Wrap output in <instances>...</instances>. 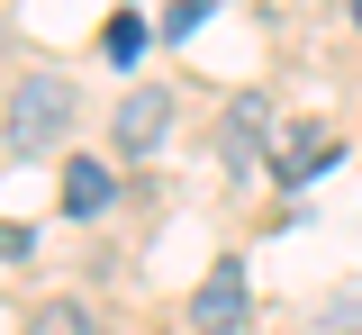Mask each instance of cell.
<instances>
[{
  "label": "cell",
  "instance_id": "obj_1",
  "mask_svg": "<svg viewBox=\"0 0 362 335\" xmlns=\"http://www.w3.org/2000/svg\"><path fill=\"white\" fill-rule=\"evenodd\" d=\"M64 127H73V82H64V73H28V82L9 91L0 145H9V154H45V145H64Z\"/></svg>",
  "mask_w": 362,
  "mask_h": 335
},
{
  "label": "cell",
  "instance_id": "obj_2",
  "mask_svg": "<svg viewBox=\"0 0 362 335\" xmlns=\"http://www.w3.org/2000/svg\"><path fill=\"white\" fill-rule=\"evenodd\" d=\"M163 127H173V91L136 82V91L118 100V118H109V145H118V154H154V145H163Z\"/></svg>",
  "mask_w": 362,
  "mask_h": 335
},
{
  "label": "cell",
  "instance_id": "obj_3",
  "mask_svg": "<svg viewBox=\"0 0 362 335\" xmlns=\"http://www.w3.org/2000/svg\"><path fill=\"white\" fill-rule=\"evenodd\" d=\"M190 327H199V335H235V327H245V272H235V263H218V272L199 281Z\"/></svg>",
  "mask_w": 362,
  "mask_h": 335
},
{
  "label": "cell",
  "instance_id": "obj_4",
  "mask_svg": "<svg viewBox=\"0 0 362 335\" xmlns=\"http://www.w3.org/2000/svg\"><path fill=\"white\" fill-rule=\"evenodd\" d=\"M326 163H335V136H326V118H308V127H290V145L272 154V172H281V182H317Z\"/></svg>",
  "mask_w": 362,
  "mask_h": 335
},
{
  "label": "cell",
  "instance_id": "obj_5",
  "mask_svg": "<svg viewBox=\"0 0 362 335\" xmlns=\"http://www.w3.org/2000/svg\"><path fill=\"white\" fill-rule=\"evenodd\" d=\"M109 208V163L100 154H73L64 163V218H100Z\"/></svg>",
  "mask_w": 362,
  "mask_h": 335
},
{
  "label": "cell",
  "instance_id": "obj_6",
  "mask_svg": "<svg viewBox=\"0 0 362 335\" xmlns=\"http://www.w3.org/2000/svg\"><path fill=\"white\" fill-rule=\"evenodd\" d=\"M263 136H272V109L263 100H235V109H226V163H254Z\"/></svg>",
  "mask_w": 362,
  "mask_h": 335
},
{
  "label": "cell",
  "instance_id": "obj_7",
  "mask_svg": "<svg viewBox=\"0 0 362 335\" xmlns=\"http://www.w3.org/2000/svg\"><path fill=\"white\" fill-rule=\"evenodd\" d=\"M37 335H109V327L90 317L82 299H45V308H37Z\"/></svg>",
  "mask_w": 362,
  "mask_h": 335
},
{
  "label": "cell",
  "instance_id": "obj_8",
  "mask_svg": "<svg viewBox=\"0 0 362 335\" xmlns=\"http://www.w3.org/2000/svg\"><path fill=\"white\" fill-rule=\"evenodd\" d=\"M136 54H145V28L136 18H109V64H136Z\"/></svg>",
  "mask_w": 362,
  "mask_h": 335
},
{
  "label": "cell",
  "instance_id": "obj_9",
  "mask_svg": "<svg viewBox=\"0 0 362 335\" xmlns=\"http://www.w3.org/2000/svg\"><path fill=\"white\" fill-rule=\"evenodd\" d=\"M354 28H362V0H354Z\"/></svg>",
  "mask_w": 362,
  "mask_h": 335
}]
</instances>
